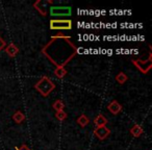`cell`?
Returning a JSON list of instances; mask_svg holds the SVG:
<instances>
[{"mask_svg":"<svg viewBox=\"0 0 152 150\" xmlns=\"http://www.w3.org/2000/svg\"><path fill=\"white\" fill-rule=\"evenodd\" d=\"M76 122H77V124H78L80 127H86L90 123V119H89V117H88L87 115L83 114V115H80L78 118H77Z\"/></svg>","mask_w":152,"mask_h":150,"instance_id":"obj_10","label":"cell"},{"mask_svg":"<svg viewBox=\"0 0 152 150\" xmlns=\"http://www.w3.org/2000/svg\"><path fill=\"white\" fill-rule=\"evenodd\" d=\"M5 47H7V42H5V41L3 40L1 37H0V51L3 50Z\"/></svg>","mask_w":152,"mask_h":150,"instance_id":"obj_17","label":"cell"},{"mask_svg":"<svg viewBox=\"0 0 152 150\" xmlns=\"http://www.w3.org/2000/svg\"><path fill=\"white\" fill-rule=\"evenodd\" d=\"M53 73H54V75L57 78L61 79L67 75V70L65 69V67H56L54 71H53Z\"/></svg>","mask_w":152,"mask_h":150,"instance_id":"obj_12","label":"cell"},{"mask_svg":"<svg viewBox=\"0 0 152 150\" xmlns=\"http://www.w3.org/2000/svg\"><path fill=\"white\" fill-rule=\"evenodd\" d=\"M107 110H108V112L112 113L113 115H118L119 113H121V110H122V105H121L117 100H113L110 103H108Z\"/></svg>","mask_w":152,"mask_h":150,"instance_id":"obj_6","label":"cell"},{"mask_svg":"<svg viewBox=\"0 0 152 150\" xmlns=\"http://www.w3.org/2000/svg\"><path fill=\"white\" fill-rule=\"evenodd\" d=\"M50 14L53 17H68L72 14V9L70 7H51Z\"/></svg>","mask_w":152,"mask_h":150,"instance_id":"obj_4","label":"cell"},{"mask_svg":"<svg viewBox=\"0 0 152 150\" xmlns=\"http://www.w3.org/2000/svg\"><path fill=\"white\" fill-rule=\"evenodd\" d=\"M129 132L132 137L134 138H140L142 135H143V128H142L141 125L139 124H134L130 129H129Z\"/></svg>","mask_w":152,"mask_h":150,"instance_id":"obj_8","label":"cell"},{"mask_svg":"<svg viewBox=\"0 0 152 150\" xmlns=\"http://www.w3.org/2000/svg\"><path fill=\"white\" fill-rule=\"evenodd\" d=\"M15 150H30V149H29V148H28L26 145H22L20 148H19V147H16V148H15Z\"/></svg>","mask_w":152,"mask_h":150,"instance_id":"obj_18","label":"cell"},{"mask_svg":"<svg viewBox=\"0 0 152 150\" xmlns=\"http://www.w3.org/2000/svg\"><path fill=\"white\" fill-rule=\"evenodd\" d=\"M34 7L37 10V11L40 12L41 15H43V16H46V15H47V12H46V10H45V7H41V4H40V0H39V1H37L36 3H34Z\"/></svg>","mask_w":152,"mask_h":150,"instance_id":"obj_15","label":"cell"},{"mask_svg":"<svg viewBox=\"0 0 152 150\" xmlns=\"http://www.w3.org/2000/svg\"><path fill=\"white\" fill-rule=\"evenodd\" d=\"M55 118L58 121H65L67 119V113L65 110H61V112H56L55 113Z\"/></svg>","mask_w":152,"mask_h":150,"instance_id":"obj_16","label":"cell"},{"mask_svg":"<svg viewBox=\"0 0 152 150\" xmlns=\"http://www.w3.org/2000/svg\"><path fill=\"white\" fill-rule=\"evenodd\" d=\"M52 108H54L56 112H61V110H64V108H65V103L63 102V100L57 99V100H55V101L53 102Z\"/></svg>","mask_w":152,"mask_h":150,"instance_id":"obj_14","label":"cell"},{"mask_svg":"<svg viewBox=\"0 0 152 150\" xmlns=\"http://www.w3.org/2000/svg\"><path fill=\"white\" fill-rule=\"evenodd\" d=\"M72 28V21L69 19H51L50 29L53 30H70Z\"/></svg>","mask_w":152,"mask_h":150,"instance_id":"obj_2","label":"cell"},{"mask_svg":"<svg viewBox=\"0 0 152 150\" xmlns=\"http://www.w3.org/2000/svg\"><path fill=\"white\" fill-rule=\"evenodd\" d=\"M151 57H152V55H151V52H150L149 53V57H148L146 61H142V59H137V61H134V59H133L132 64L140 70V71L142 72V73L147 74L148 72L150 71V69L152 68Z\"/></svg>","mask_w":152,"mask_h":150,"instance_id":"obj_3","label":"cell"},{"mask_svg":"<svg viewBox=\"0 0 152 150\" xmlns=\"http://www.w3.org/2000/svg\"><path fill=\"white\" fill-rule=\"evenodd\" d=\"M116 80H117V83H119L120 85H124V83L128 80V76H127L124 72H119L116 75Z\"/></svg>","mask_w":152,"mask_h":150,"instance_id":"obj_13","label":"cell"},{"mask_svg":"<svg viewBox=\"0 0 152 150\" xmlns=\"http://www.w3.org/2000/svg\"><path fill=\"white\" fill-rule=\"evenodd\" d=\"M12 118H13V120L15 121L16 123H18V124H21V123L25 120V115H24L21 110H17V112L14 113V115H13V117H12Z\"/></svg>","mask_w":152,"mask_h":150,"instance_id":"obj_11","label":"cell"},{"mask_svg":"<svg viewBox=\"0 0 152 150\" xmlns=\"http://www.w3.org/2000/svg\"><path fill=\"white\" fill-rule=\"evenodd\" d=\"M94 135L99 140H105L110 135V130L106 126L96 127V129L94 130Z\"/></svg>","mask_w":152,"mask_h":150,"instance_id":"obj_5","label":"cell"},{"mask_svg":"<svg viewBox=\"0 0 152 150\" xmlns=\"http://www.w3.org/2000/svg\"><path fill=\"white\" fill-rule=\"evenodd\" d=\"M34 89L43 96V97H48L50 93L55 89V83L51 80L49 77L43 76L40 78V80L37 81L34 85Z\"/></svg>","mask_w":152,"mask_h":150,"instance_id":"obj_1","label":"cell"},{"mask_svg":"<svg viewBox=\"0 0 152 150\" xmlns=\"http://www.w3.org/2000/svg\"><path fill=\"white\" fill-rule=\"evenodd\" d=\"M4 51H5V53L9 55V56L15 57L16 55L19 53L20 50H19V48H18V47L14 44V43H11V44L7 45V47L4 48Z\"/></svg>","mask_w":152,"mask_h":150,"instance_id":"obj_7","label":"cell"},{"mask_svg":"<svg viewBox=\"0 0 152 150\" xmlns=\"http://www.w3.org/2000/svg\"><path fill=\"white\" fill-rule=\"evenodd\" d=\"M94 124L96 127H100V126H105L107 124V119L103 116V115H98L95 119H94Z\"/></svg>","mask_w":152,"mask_h":150,"instance_id":"obj_9","label":"cell"}]
</instances>
